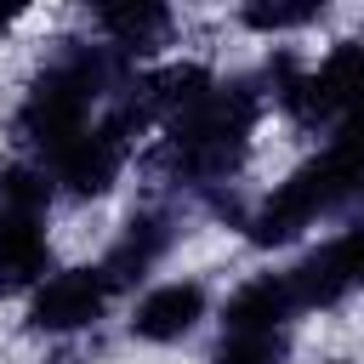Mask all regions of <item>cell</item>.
Returning a JSON list of instances; mask_svg holds the SVG:
<instances>
[{"label": "cell", "mask_w": 364, "mask_h": 364, "mask_svg": "<svg viewBox=\"0 0 364 364\" xmlns=\"http://www.w3.org/2000/svg\"><path fill=\"white\" fill-rule=\"evenodd\" d=\"M353 199H364V114L341 119L324 142L318 159L296 165L250 216H245V233L256 245H284L296 239L301 228H313L318 216L330 210H347Z\"/></svg>", "instance_id": "obj_1"}, {"label": "cell", "mask_w": 364, "mask_h": 364, "mask_svg": "<svg viewBox=\"0 0 364 364\" xmlns=\"http://www.w3.org/2000/svg\"><path fill=\"white\" fill-rule=\"evenodd\" d=\"M119 80H125V57L114 46H68L51 68L34 74V85L17 108V136L51 159L80 131H91V102L108 97Z\"/></svg>", "instance_id": "obj_2"}, {"label": "cell", "mask_w": 364, "mask_h": 364, "mask_svg": "<svg viewBox=\"0 0 364 364\" xmlns=\"http://www.w3.org/2000/svg\"><path fill=\"white\" fill-rule=\"evenodd\" d=\"M262 114V91L256 80H228L216 85L205 102H193L182 119H171V136L159 142V165L176 176V182H193V188H210V182H228L250 148V125Z\"/></svg>", "instance_id": "obj_3"}, {"label": "cell", "mask_w": 364, "mask_h": 364, "mask_svg": "<svg viewBox=\"0 0 364 364\" xmlns=\"http://www.w3.org/2000/svg\"><path fill=\"white\" fill-rule=\"evenodd\" d=\"M273 80V102L301 119V125H341L353 114H364V40H341L318 68H301L290 57H279Z\"/></svg>", "instance_id": "obj_4"}, {"label": "cell", "mask_w": 364, "mask_h": 364, "mask_svg": "<svg viewBox=\"0 0 364 364\" xmlns=\"http://www.w3.org/2000/svg\"><path fill=\"white\" fill-rule=\"evenodd\" d=\"M131 131H136V119H131L125 108H114L102 125L80 131L68 148H57L46 165H51V176L68 182L74 193H108V182L119 176V165L131 159Z\"/></svg>", "instance_id": "obj_5"}, {"label": "cell", "mask_w": 364, "mask_h": 364, "mask_svg": "<svg viewBox=\"0 0 364 364\" xmlns=\"http://www.w3.org/2000/svg\"><path fill=\"white\" fill-rule=\"evenodd\" d=\"M284 284H290L296 307H330L347 290H358L364 284V222H353L347 233H336L330 245H318L307 262H296L284 273Z\"/></svg>", "instance_id": "obj_6"}, {"label": "cell", "mask_w": 364, "mask_h": 364, "mask_svg": "<svg viewBox=\"0 0 364 364\" xmlns=\"http://www.w3.org/2000/svg\"><path fill=\"white\" fill-rule=\"evenodd\" d=\"M108 296H114V284H108L102 267H68V273H51V279L40 284V296H34V307H28V324L46 330V336L80 330V324L102 318Z\"/></svg>", "instance_id": "obj_7"}, {"label": "cell", "mask_w": 364, "mask_h": 364, "mask_svg": "<svg viewBox=\"0 0 364 364\" xmlns=\"http://www.w3.org/2000/svg\"><path fill=\"white\" fill-rule=\"evenodd\" d=\"M199 318H205V290H199V284H159V290H148V296L136 301L131 336H142V341H176V336H188Z\"/></svg>", "instance_id": "obj_8"}, {"label": "cell", "mask_w": 364, "mask_h": 364, "mask_svg": "<svg viewBox=\"0 0 364 364\" xmlns=\"http://www.w3.org/2000/svg\"><path fill=\"white\" fill-rule=\"evenodd\" d=\"M51 262V245L40 233V216L0 210V290H28Z\"/></svg>", "instance_id": "obj_9"}, {"label": "cell", "mask_w": 364, "mask_h": 364, "mask_svg": "<svg viewBox=\"0 0 364 364\" xmlns=\"http://www.w3.org/2000/svg\"><path fill=\"white\" fill-rule=\"evenodd\" d=\"M165 245H171V222L165 216H131L125 222V233H119V245L108 250V262H102V273H108V284L114 290H125V284H136L159 256H165Z\"/></svg>", "instance_id": "obj_10"}, {"label": "cell", "mask_w": 364, "mask_h": 364, "mask_svg": "<svg viewBox=\"0 0 364 364\" xmlns=\"http://www.w3.org/2000/svg\"><path fill=\"white\" fill-rule=\"evenodd\" d=\"M97 28L108 34V46L119 57H136V51H154L171 28V11L154 6V0H125V6H97Z\"/></svg>", "instance_id": "obj_11"}, {"label": "cell", "mask_w": 364, "mask_h": 364, "mask_svg": "<svg viewBox=\"0 0 364 364\" xmlns=\"http://www.w3.org/2000/svg\"><path fill=\"white\" fill-rule=\"evenodd\" d=\"M290 313H296V301H290L284 273H267V279H250V284L228 301L222 330H284Z\"/></svg>", "instance_id": "obj_12"}, {"label": "cell", "mask_w": 364, "mask_h": 364, "mask_svg": "<svg viewBox=\"0 0 364 364\" xmlns=\"http://www.w3.org/2000/svg\"><path fill=\"white\" fill-rule=\"evenodd\" d=\"M284 353H290L284 330H222L210 364H284Z\"/></svg>", "instance_id": "obj_13"}, {"label": "cell", "mask_w": 364, "mask_h": 364, "mask_svg": "<svg viewBox=\"0 0 364 364\" xmlns=\"http://www.w3.org/2000/svg\"><path fill=\"white\" fill-rule=\"evenodd\" d=\"M51 205V176L34 171V165H6L0 171V210H23V216H40Z\"/></svg>", "instance_id": "obj_14"}, {"label": "cell", "mask_w": 364, "mask_h": 364, "mask_svg": "<svg viewBox=\"0 0 364 364\" xmlns=\"http://www.w3.org/2000/svg\"><path fill=\"white\" fill-rule=\"evenodd\" d=\"M324 6L318 0H301V6H284V0H256V6H245V23L250 28H262V34H279V28H301V23H313Z\"/></svg>", "instance_id": "obj_15"}]
</instances>
